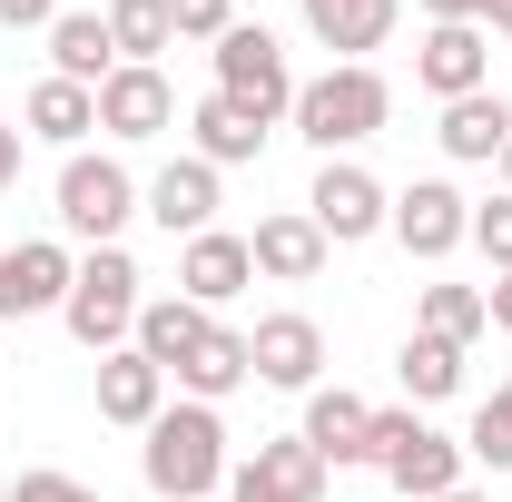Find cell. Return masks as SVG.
<instances>
[{"label": "cell", "mask_w": 512, "mask_h": 502, "mask_svg": "<svg viewBox=\"0 0 512 502\" xmlns=\"http://www.w3.org/2000/svg\"><path fill=\"white\" fill-rule=\"evenodd\" d=\"M138 473H148L158 502H207L227 483V424H217V404H168L148 424V443H138Z\"/></svg>", "instance_id": "cell-1"}, {"label": "cell", "mask_w": 512, "mask_h": 502, "mask_svg": "<svg viewBox=\"0 0 512 502\" xmlns=\"http://www.w3.org/2000/svg\"><path fill=\"white\" fill-rule=\"evenodd\" d=\"M296 138L316 148V158H335V148H365L384 119H394V89H384V69H325V79H296Z\"/></svg>", "instance_id": "cell-2"}, {"label": "cell", "mask_w": 512, "mask_h": 502, "mask_svg": "<svg viewBox=\"0 0 512 502\" xmlns=\"http://www.w3.org/2000/svg\"><path fill=\"white\" fill-rule=\"evenodd\" d=\"M138 256L128 247H89L79 256V276H69V306H60V325L89 345V355H119L128 335H138Z\"/></svg>", "instance_id": "cell-3"}, {"label": "cell", "mask_w": 512, "mask_h": 502, "mask_svg": "<svg viewBox=\"0 0 512 502\" xmlns=\"http://www.w3.org/2000/svg\"><path fill=\"white\" fill-rule=\"evenodd\" d=\"M365 463H375L384 483L404 502H434V493H463V443L434 434L414 404L404 414H375V434H365Z\"/></svg>", "instance_id": "cell-4"}, {"label": "cell", "mask_w": 512, "mask_h": 502, "mask_svg": "<svg viewBox=\"0 0 512 502\" xmlns=\"http://www.w3.org/2000/svg\"><path fill=\"white\" fill-rule=\"evenodd\" d=\"M217 89H227L237 109H256L266 128L296 109V69H286V50H276V30H266V20H237V30L217 40Z\"/></svg>", "instance_id": "cell-5"}, {"label": "cell", "mask_w": 512, "mask_h": 502, "mask_svg": "<svg viewBox=\"0 0 512 502\" xmlns=\"http://www.w3.org/2000/svg\"><path fill=\"white\" fill-rule=\"evenodd\" d=\"M138 217V178H128L119 158H69L60 168V227L69 237H89V247H119V227Z\"/></svg>", "instance_id": "cell-6"}, {"label": "cell", "mask_w": 512, "mask_h": 502, "mask_svg": "<svg viewBox=\"0 0 512 502\" xmlns=\"http://www.w3.org/2000/svg\"><path fill=\"white\" fill-rule=\"evenodd\" d=\"M325 483H335V463L306 434H276L247 463H227V502H325Z\"/></svg>", "instance_id": "cell-7"}, {"label": "cell", "mask_w": 512, "mask_h": 502, "mask_svg": "<svg viewBox=\"0 0 512 502\" xmlns=\"http://www.w3.org/2000/svg\"><path fill=\"white\" fill-rule=\"evenodd\" d=\"M306 217L325 227V247H365V237H384V217H394V197L355 168V158H325L316 188H306Z\"/></svg>", "instance_id": "cell-8"}, {"label": "cell", "mask_w": 512, "mask_h": 502, "mask_svg": "<svg viewBox=\"0 0 512 502\" xmlns=\"http://www.w3.org/2000/svg\"><path fill=\"white\" fill-rule=\"evenodd\" d=\"M384 227H394V247H404V256L444 266V256L473 237V197H463V188H444V178H414V188L394 197V217H384Z\"/></svg>", "instance_id": "cell-9"}, {"label": "cell", "mask_w": 512, "mask_h": 502, "mask_svg": "<svg viewBox=\"0 0 512 502\" xmlns=\"http://www.w3.org/2000/svg\"><path fill=\"white\" fill-rule=\"evenodd\" d=\"M247 355H256V384H276V394H316L325 375V325L316 315H256L247 325Z\"/></svg>", "instance_id": "cell-10"}, {"label": "cell", "mask_w": 512, "mask_h": 502, "mask_svg": "<svg viewBox=\"0 0 512 502\" xmlns=\"http://www.w3.org/2000/svg\"><path fill=\"white\" fill-rule=\"evenodd\" d=\"M414 79H424L444 109L473 99V89H493V40H483V20H434L424 50H414Z\"/></svg>", "instance_id": "cell-11"}, {"label": "cell", "mask_w": 512, "mask_h": 502, "mask_svg": "<svg viewBox=\"0 0 512 502\" xmlns=\"http://www.w3.org/2000/svg\"><path fill=\"white\" fill-rule=\"evenodd\" d=\"M69 276H79V256H69L60 237H20V247H0V315L69 306Z\"/></svg>", "instance_id": "cell-12"}, {"label": "cell", "mask_w": 512, "mask_h": 502, "mask_svg": "<svg viewBox=\"0 0 512 502\" xmlns=\"http://www.w3.org/2000/svg\"><path fill=\"white\" fill-rule=\"evenodd\" d=\"M296 10H306L316 50H335V69H365V50H384L404 20V0H296Z\"/></svg>", "instance_id": "cell-13"}, {"label": "cell", "mask_w": 512, "mask_h": 502, "mask_svg": "<svg viewBox=\"0 0 512 502\" xmlns=\"http://www.w3.org/2000/svg\"><path fill=\"white\" fill-rule=\"evenodd\" d=\"M99 128L109 138H158V128H178V89H168V69H109L99 79Z\"/></svg>", "instance_id": "cell-14"}, {"label": "cell", "mask_w": 512, "mask_h": 502, "mask_svg": "<svg viewBox=\"0 0 512 502\" xmlns=\"http://www.w3.org/2000/svg\"><path fill=\"white\" fill-rule=\"evenodd\" d=\"M247 256H256V276H276V286H316L335 247H325V227L306 217V207H276V217H256Z\"/></svg>", "instance_id": "cell-15"}, {"label": "cell", "mask_w": 512, "mask_h": 502, "mask_svg": "<svg viewBox=\"0 0 512 502\" xmlns=\"http://www.w3.org/2000/svg\"><path fill=\"white\" fill-rule=\"evenodd\" d=\"M138 217H158L168 237H207V227H217V168H207V158H168V168L138 188Z\"/></svg>", "instance_id": "cell-16"}, {"label": "cell", "mask_w": 512, "mask_h": 502, "mask_svg": "<svg viewBox=\"0 0 512 502\" xmlns=\"http://www.w3.org/2000/svg\"><path fill=\"white\" fill-rule=\"evenodd\" d=\"M256 286V256H247V237H227V227H207V237H188L178 247V296L188 306H227V296H247Z\"/></svg>", "instance_id": "cell-17"}, {"label": "cell", "mask_w": 512, "mask_h": 502, "mask_svg": "<svg viewBox=\"0 0 512 502\" xmlns=\"http://www.w3.org/2000/svg\"><path fill=\"white\" fill-rule=\"evenodd\" d=\"M158 414H168V375H158L138 345L99 355V424H128V434H148Z\"/></svg>", "instance_id": "cell-18"}, {"label": "cell", "mask_w": 512, "mask_h": 502, "mask_svg": "<svg viewBox=\"0 0 512 502\" xmlns=\"http://www.w3.org/2000/svg\"><path fill=\"white\" fill-rule=\"evenodd\" d=\"M168 384H188V404H227L237 384H256V355H247V325H207L197 355L178 365Z\"/></svg>", "instance_id": "cell-19"}, {"label": "cell", "mask_w": 512, "mask_h": 502, "mask_svg": "<svg viewBox=\"0 0 512 502\" xmlns=\"http://www.w3.org/2000/svg\"><path fill=\"white\" fill-rule=\"evenodd\" d=\"M434 138H444V158H463V168H493V158L512 148V99H503V89H473V99L444 109Z\"/></svg>", "instance_id": "cell-20"}, {"label": "cell", "mask_w": 512, "mask_h": 502, "mask_svg": "<svg viewBox=\"0 0 512 502\" xmlns=\"http://www.w3.org/2000/svg\"><path fill=\"white\" fill-rule=\"evenodd\" d=\"M109 69H119L109 10H60V20H50V79H79V89H99Z\"/></svg>", "instance_id": "cell-21"}, {"label": "cell", "mask_w": 512, "mask_h": 502, "mask_svg": "<svg viewBox=\"0 0 512 502\" xmlns=\"http://www.w3.org/2000/svg\"><path fill=\"white\" fill-rule=\"evenodd\" d=\"M207 325H217V315H207V306H188V296H148L128 345H138V355H148L158 375H178V365L197 355V335H207Z\"/></svg>", "instance_id": "cell-22"}, {"label": "cell", "mask_w": 512, "mask_h": 502, "mask_svg": "<svg viewBox=\"0 0 512 502\" xmlns=\"http://www.w3.org/2000/svg\"><path fill=\"white\" fill-rule=\"evenodd\" d=\"M296 434H306V443L325 453V463L345 473V463H365V434H375V404H365V394H345V384H335V394H306V424H296Z\"/></svg>", "instance_id": "cell-23"}, {"label": "cell", "mask_w": 512, "mask_h": 502, "mask_svg": "<svg viewBox=\"0 0 512 502\" xmlns=\"http://www.w3.org/2000/svg\"><path fill=\"white\" fill-rule=\"evenodd\" d=\"M188 128H197V158H207V168H247L256 148H266V119L237 109L227 89H207V99L188 109Z\"/></svg>", "instance_id": "cell-24"}, {"label": "cell", "mask_w": 512, "mask_h": 502, "mask_svg": "<svg viewBox=\"0 0 512 502\" xmlns=\"http://www.w3.org/2000/svg\"><path fill=\"white\" fill-rule=\"evenodd\" d=\"M99 128V89H79V79H40L30 89V109H20V138H50L79 158V138Z\"/></svg>", "instance_id": "cell-25"}, {"label": "cell", "mask_w": 512, "mask_h": 502, "mask_svg": "<svg viewBox=\"0 0 512 502\" xmlns=\"http://www.w3.org/2000/svg\"><path fill=\"white\" fill-rule=\"evenodd\" d=\"M394 375H404L414 404H444V394H463V345H444V335H404Z\"/></svg>", "instance_id": "cell-26"}, {"label": "cell", "mask_w": 512, "mask_h": 502, "mask_svg": "<svg viewBox=\"0 0 512 502\" xmlns=\"http://www.w3.org/2000/svg\"><path fill=\"white\" fill-rule=\"evenodd\" d=\"M109 40H119V69H158L178 20H168V0H109Z\"/></svg>", "instance_id": "cell-27"}, {"label": "cell", "mask_w": 512, "mask_h": 502, "mask_svg": "<svg viewBox=\"0 0 512 502\" xmlns=\"http://www.w3.org/2000/svg\"><path fill=\"white\" fill-rule=\"evenodd\" d=\"M493 315H483V286H424L414 306V335H444V345H473Z\"/></svg>", "instance_id": "cell-28"}, {"label": "cell", "mask_w": 512, "mask_h": 502, "mask_svg": "<svg viewBox=\"0 0 512 502\" xmlns=\"http://www.w3.org/2000/svg\"><path fill=\"white\" fill-rule=\"evenodd\" d=\"M463 463H493V473H512V384H493V394L473 404V434H463Z\"/></svg>", "instance_id": "cell-29"}, {"label": "cell", "mask_w": 512, "mask_h": 502, "mask_svg": "<svg viewBox=\"0 0 512 502\" xmlns=\"http://www.w3.org/2000/svg\"><path fill=\"white\" fill-rule=\"evenodd\" d=\"M168 20H178V40H207V50H217V40L237 30V0H168Z\"/></svg>", "instance_id": "cell-30"}, {"label": "cell", "mask_w": 512, "mask_h": 502, "mask_svg": "<svg viewBox=\"0 0 512 502\" xmlns=\"http://www.w3.org/2000/svg\"><path fill=\"white\" fill-rule=\"evenodd\" d=\"M473 247L493 256V276H512V197H483L473 207Z\"/></svg>", "instance_id": "cell-31"}, {"label": "cell", "mask_w": 512, "mask_h": 502, "mask_svg": "<svg viewBox=\"0 0 512 502\" xmlns=\"http://www.w3.org/2000/svg\"><path fill=\"white\" fill-rule=\"evenodd\" d=\"M10 502H99V493H89V483H69V473H20Z\"/></svg>", "instance_id": "cell-32"}, {"label": "cell", "mask_w": 512, "mask_h": 502, "mask_svg": "<svg viewBox=\"0 0 512 502\" xmlns=\"http://www.w3.org/2000/svg\"><path fill=\"white\" fill-rule=\"evenodd\" d=\"M60 0H0V30H50Z\"/></svg>", "instance_id": "cell-33"}, {"label": "cell", "mask_w": 512, "mask_h": 502, "mask_svg": "<svg viewBox=\"0 0 512 502\" xmlns=\"http://www.w3.org/2000/svg\"><path fill=\"white\" fill-rule=\"evenodd\" d=\"M483 315H493V335H512V276H493V286H483Z\"/></svg>", "instance_id": "cell-34"}, {"label": "cell", "mask_w": 512, "mask_h": 502, "mask_svg": "<svg viewBox=\"0 0 512 502\" xmlns=\"http://www.w3.org/2000/svg\"><path fill=\"white\" fill-rule=\"evenodd\" d=\"M20 148H30V138H20V128L0 119V188H20Z\"/></svg>", "instance_id": "cell-35"}, {"label": "cell", "mask_w": 512, "mask_h": 502, "mask_svg": "<svg viewBox=\"0 0 512 502\" xmlns=\"http://www.w3.org/2000/svg\"><path fill=\"white\" fill-rule=\"evenodd\" d=\"M424 20H483V0H414Z\"/></svg>", "instance_id": "cell-36"}, {"label": "cell", "mask_w": 512, "mask_h": 502, "mask_svg": "<svg viewBox=\"0 0 512 502\" xmlns=\"http://www.w3.org/2000/svg\"><path fill=\"white\" fill-rule=\"evenodd\" d=\"M483 20H493V30H503V40H512V0H483Z\"/></svg>", "instance_id": "cell-37"}, {"label": "cell", "mask_w": 512, "mask_h": 502, "mask_svg": "<svg viewBox=\"0 0 512 502\" xmlns=\"http://www.w3.org/2000/svg\"><path fill=\"white\" fill-rule=\"evenodd\" d=\"M493 168H503V197H512V148H503V158H493Z\"/></svg>", "instance_id": "cell-38"}, {"label": "cell", "mask_w": 512, "mask_h": 502, "mask_svg": "<svg viewBox=\"0 0 512 502\" xmlns=\"http://www.w3.org/2000/svg\"><path fill=\"white\" fill-rule=\"evenodd\" d=\"M434 502H483V493H434Z\"/></svg>", "instance_id": "cell-39"}, {"label": "cell", "mask_w": 512, "mask_h": 502, "mask_svg": "<svg viewBox=\"0 0 512 502\" xmlns=\"http://www.w3.org/2000/svg\"><path fill=\"white\" fill-rule=\"evenodd\" d=\"M0 502H10V483H0Z\"/></svg>", "instance_id": "cell-40"}]
</instances>
